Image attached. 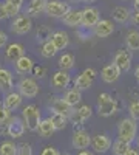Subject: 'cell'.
<instances>
[{"instance_id": "obj_34", "label": "cell", "mask_w": 139, "mask_h": 155, "mask_svg": "<svg viewBox=\"0 0 139 155\" xmlns=\"http://www.w3.org/2000/svg\"><path fill=\"white\" fill-rule=\"evenodd\" d=\"M49 118H51V121H53V124H54V127H56V130H64V129L67 127L68 116L60 115V113H53Z\"/></svg>"}, {"instance_id": "obj_39", "label": "cell", "mask_w": 139, "mask_h": 155, "mask_svg": "<svg viewBox=\"0 0 139 155\" xmlns=\"http://www.w3.org/2000/svg\"><path fill=\"white\" fill-rule=\"evenodd\" d=\"M17 155H33L31 146L27 144V143H22V144L19 146V153H17Z\"/></svg>"}, {"instance_id": "obj_51", "label": "cell", "mask_w": 139, "mask_h": 155, "mask_svg": "<svg viewBox=\"0 0 139 155\" xmlns=\"http://www.w3.org/2000/svg\"><path fill=\"white\" fill-rule=\"evenodd\" d=\"M70 3H79V2H82V0H68Z\"/></svg>"}, {"instance_id": "obj_1", "label": "cell", "mask_w": 139, "mask_h": 155, "mask_svg": "<svg viewBox=\"0 0 139 155\" xmlns=\"http://www.w3.org/2000/svg\"><path fill=\"white\" fill-rule=\"evenodd\" d=\"M137 134V121L133 118H124L118 126V137L127 143H133Z\"/></svg>"}, {"instance_id": "obj_37", "label": "cell", "mask_w": 139, "mask_h": 155, "mask_svg": "<svg viewBox=\"0 0 139 155\" xmlns=\"http://www.w3.org/2000/svg\"><path fill=\"white\" fill-rule=\"evenodd\" d=\"M31 73H33L34 78H37V79H42V78H45V74H46V68L43 65H39V64H34Z\"/></svg>"}, {"instance_id": "obj_44", "label": "cell", "mask_w": 139, "mask_h": 155, "mask_svg": "<svg viewBox=\"0 0 139 155\" xmlns=\"http://www.w3.org/2000/svg\"><path fill=\"white\" fill-rule=\"evenodd\" d=\"M130 20H131V23L134 25V27H139V12H133Z\"/></svg>"}, {"instance_id": "obj_28", "label": "cell", "mask_w": 139, "mask_h": 155, "mask_svg": "<svg viewBox=\"0 0 139 155\" xmlns=\"http://www.w3.org/2000/svg\"><path fill=\"white\" fill-rule=\"evenodd\" d=\"M125 44H127L128 50L137 51L139 50V31L137 30H130L127 37H125Z\"/></svg>"}, {"instance_id": "obj_23", "label": "cell", "mask_w": 139, "mask_h": 155, "mask_svg": "<svg viewBox=\"0 0 139 155\" xmlns=\"http://www.w3.org/2000/svg\"><path fill=\"white\" fill-rule=\"evenodd\" d=\"M16 71L17 73H22V74H25V73H31V70H33V67H34V62H33V59L30 58V56H22L20 59H17L16 62Z\"/></svg>"}, {"instance_id": "obj_50", "label": "cell", "mask_w": 139, "mask_h": 155, "mask_svg": "<svg viewBox=\"0 0 139 155\" xmlns=\"http://www.w3.org/2000/svg\"><path fill=\"white\" fill-rule=\"evenodd\" d=\"M134 76H136V79H139V65H137L136 70H134Z\"/></svg>"}, {"instance_id": "obj_9", "label": "cell", "mask_w": 139, "mask_h": 155, "mask_svg": "<svg viewBox=\"0 0 139 155\" xmlns=\"http://www.w3.org/2000/svg\"><path fill=\"white\" fill-rule=\"evenodd\" d=\"M91 113H93V110H91L90 106H81L79 109H76V110L73 112V115L70 116V120H71L74 129H76V127H81V126L91 116Z\"/></svg>"}, {"instance_id": "obj_11", "label": "cell", "mask_w": 139, "mask_h": 155, "mask_svg": "<svg viewBox=\"0 0 139 155\" xmlns=\"http://www.w3.org/2000/svg\"><path fill=\"white\" fill-rule=\"evenodd\" d=\"M116 65L121 68V71H128L131 68V50H119L115 54V61Z\"/></svg>"}, {"instance_id": "obj_29", "label": "cell", "mask_w": 139, "mask_h": 155, "mask_svg": "<svg viewBox=\"0 0 139 155\" xmlns=\"http://www.w3.org/2000/svg\"><path fill=\"white\" fill-rule=\"evenodd\" d=\"M51 37H53V31L49 27H46V25H40L39 28H37L36 31V39H37V42H48V41H51Z\"/></svg>"}, {"instance_id": "obj_47", "label": "cell", "mask_w": 139, "mask_h": 155, "mask_svg": "<svg viewBox=\"0 0 139 155\" xmlns=\"http://www.w3.org/2000/svg\"><path fill=\"white\" fill-rule=\"evenodd\" d=\"M6 2H11V3H14V5L20 6V8H22V5H23V0H6Z\"/></svg>"}, {"instance_id": "obj_40", "label": "cell", "mask_w": 139, "mask_h": 155, "mask_svg": "<svg viewBox=\"0 0 139 155\" xmlns=\"http://www.w3.org/2000/svg\"><path fill=\"white\" fill-rule=\"evenodd\" d=\"M40 155H60L59 152H57V149L56 147H53V146H46L43 150H42V153Z\"/></svg>"}, {"instance_id": "obj_33", "label": "cell", "mask_w": 139, "mask_h": 155, "mask_svg": "<svg viewBox=\"0 0 139 155\" xmlns=\"http://www.w3.org/2000/svg\"><path fill=\"white\" fill-rule=\"evenodd\" d=\"M131 146H130V143H127V141H124V140H121V138H118L115 143H113V153L115 155H125L128 152V149H130Z\"/></svg>"}, {"instance_id": "obj_15", "label": "cell", "mask_w": 139, "mask_h": 155, "mask_svg": "<svg viewBox=\"0 0 139 155\" xmlns=\"http://www.w3.org/2000/svg\"><path fill=\"white\" fill-rule=\"evenodd\" d=\"M71 82V76L65 70H57L51 78V85L54 88H67Z\"/></svg>"}, {"instance_id": "obj_17", "label": "cell", "mask_w": 139, "mask_h": 155, "mask_svg": "<svg viewBox=\"0 0 139 155\" xmlns=\"http://www.w3.org/2000/svg\"><path fill=\"white\" fill-rule=\"evenodd\" d=\"M91 146H93V149H94L96 152L104 153V152H107L108 149H111V140H110L107 135H104V134H99V135L93 137Z\"/></svg>"}, {"instance_id": "obj_16", "label": "cell", "mask_w": 139, "mask_h": 155, "mask_svg": "<svg viewBox=\"0 0 139 155\" xmlns=\"http://www.w3.org/2000/svg\"><path fill=\"white\" fill-rule=\"evenodd\" d=\"M22 56H25V48H23L22 44H17V42L9 44L6 47V50H5V58L12 64H14L17 59H20Z\"/></svg>"}, {"instance_id": "obj_18", "label": "cell", "mask_w": 139, "mask_h": 155, "mask_svg": "<svg viewBox=\"0 0 139 155\" xmlns=\"http://www.w3.org/2000/svg\"><path fill=\"white\" fill-rule=\"evenodd\" d=\"M64 23L67 27H71V28H77V27H82V9H74L71 8L67 16L62 19Z\"/></svg>"}, {"instance_id": "obj_20", "label": "cell", "mask_w": 139, "mask_h": 155, "mask_svg": "<svg viewBox=\"0 0 139 155\" xmlns=\"http://www.w3.org/2000/svg\"><path fill=\"white\" fill-rule=\"evenodd\" d=\"M12 87H14L12 73L8 68H0V90L8 93V92H12Z\"/></svg>"}, {"instance_id": "obj_10", "label": "cell", "mask_w": 139, "mask_h": 155, "mask_svg": "<svg viewBox=\"0 0 139 155\" xmlns=\"http://www.w3.org/2000/svg\"><path fill=\"white\" fill-rule=\"evenodd\" d=\"M121 68L116 65L115 62H111V64H107V65L102 68V71H100V78H102V81L107 82V84H113V82H116L119 79V76H121Z\"/></svg>"}, {"instance_id": "obj_4", "label": "cell", "mask_w": 139, "mask_h": 155, "mask_svg": "<svg viewBox=\"0 0 139 155\" xmlns=\"http://www.w3.org/2000/svg\"><path fill=\"white\" fill-rule=\"evenodd\" d=\"M17 92L23 98H36L39 95V84L33 78H22L17 84Z\"/></svg>"}, {"instance_id": "obj_56", "label": "cell", "mask_w": 139, "mask_h": 155, "mask_svg": "<svg viewBox=\"0 0 139 155\" xmlns=\"http://www.w3.org/2000/svg\"><path fill=\"white\" fill-rule=\"evenodd\" d=\"M137 82H139V79H137Z\"/></svg>"}, {"instance_id": "obj_21", "label": "cell", "mask_w": 139, "mask_h": 155, "mask_svg": "<svg viewBox=\"0 0 139 155\" xmlns=\"http://www.w3.org/2000/svg\"><path fill=\"white\" fill-rule=\"evenodd\" d=\"M53 44L57 47V50H65L70 44V37H68V33L64 31V30H57L53 33V37H51Z\"/></svg>"}, {"instance_id": "obj_38", "label": "cell", "mask_w": 139, "mask_h": 155, "mask_svg": "<svg viewBox=\"0 0 139 155\" xmlns=\"http://www.w3.org/2000/svg\"><path fill=\"white\" fill-rule=\"evenodd\" d=\"M11 120V110H8L3 102L0 101V123H5V121H9Z\"/></svg>"}, {"instance_id": "obj_6", "label": "cell", "mask_w": 139, "mask_h": 155, "mask_svg": "<svg viewBox=\"0 0 139 155\" xmlns=\"http://www.w3.org/2000/svg\"><path fill=\"white\" fill-rule=\"evenodd\" d=\"M99 20H100V16H99L97 8L87 6V8L82 9V27H84V28L93 30L96 25H97Z\"/></svg>"}, {"instance_id": "obj_14", "label": "cell", "mask_w": 139, "mask_h": 155, "mask_svg": "<svg viewBox=\"0 0 139 155\" xmlns=\"http://www.w3.org/2000/svg\"><path fill=\"white\" fill-rule=\"evenodd\" d=\"M49 109H51L53 113H60V115H65V116H70L73 115L74 109L68 104V102L64 99V98H54L49 104Z\"/></svg>"}, {"instance_id": "obj_42", "label": "cell", "mask_w": 139, "mask_h": 155, "mask_svg": "<svg viewBox=\"0 0 139 155\" xmlns=\"http://www.w3.org/2000/svg\"><path fill=\"white\" fill-rule=\"evenodd\" d=\"M6 42H8V36H6V33L0 30V48L5 47V45H6Z\"/></svg>"}, {"instance_id": "obj_26", "label": "cell", "mask_w": 139, "mask_h": 155, "mask_svg": "<svg viewBox=\"0 0 139 155\" xmlns=\"http://www.w3.org/2000/svg\"><path fill=\"white\" fill-rule=\"evenodd\" d=\"M111 14H113V20L118 22V23H125L127 20L131 19L128 8H125V6H116L115 9H113Z\"/></svg>"}, {"instance_id": "obj_43", "label": "cell", "mask_w": 139, "mask_h": 155, "mask_svg": "<svg viewBox=\"0 0 139 155\" xmlns=\"http://www.w3.org/2000/svg\"><path fill=\"white\" fill-rule=\"evenodd\" d=\"M8 17V12L5 8V3H0V20H5Z\"/></svg>"}, {"instance_id": "obj_41", "label": "cell", "mask_w": 139, "mask_h": 155, "mask_svg": "<svg viewBox=\"0 0 139 155\" xmlns=\"http://www.w3.org/2000/svg\"><path fill=\"white\" fill-rule=\"evenodd\" d=\"M8 132H9V121L0 123V135L5 137V135H8Z\"/></svg>"}, {"instance_id": "obj_36", "label": "cell", "mask_w": 139, "mask_h": 155, "mask_svg": "<svg viewBox=\"0 0 139 155\" xmlns=\"http://www.w3.org/2000/svg\"><path fill=\"white\" fill-rule=\"evenodd\" d=\"M128 112H130V118L133 120H139V99H134L130 102V106H128Z\"/></svg>"}, {"instance_id": "obj_45", "label": "cell", "mask_w": 139, "mask_h": 155, "mask_svg": "<svg viewBox=\"0 0 139 155\" xmlns=\"http://www.w3.org/2000/svg\"><path fill=\"white\" fill-rule=\"evenodd\" d=\"M84 73H85V74H88L90 78H93V79H94L96 74H97V71H96L94 68H85V70H84Z\"/></svg>"}, {"instance_id": "obj_2", "label": "cell", "mask_w": 139, "mask_h": 155, "mask_svg": "<svg viewBox=\"0 0 139 155\" xmlns=\"http://www.w3.org/2000/svg\"><path fill=\"white\" fill-rule=\"evenodd\" d=\"M22 118L25 121V126H27V129L30 132H36L37 129H39V124L42 121L40 118V110L37 106L34 104H30L27 107H23L22 110Z\"/></svg>"}, {"instance_id": "obj_46", "label": "cell", "mask_w": 139, "mask_h": 155, "mask_svg": "<svg viewBox=\"0 0 139 155\" xmlns=\"http://www.w3.org/2000/svg\"><path fill=\"white\" fill-rule=\"evenodd\" d=\"M125 155H139V150H137V149H133V147H130V149H128V152L125 153Z\"/></svg>"}, {"instance_id": "obj_3", "label": "cell", "mask_w": 139, "mask_h": 155, "mask_svg": "<svg viewBox=\"0 0 139 155\" xmlns=\"http://www.w3.org/2000/svg\"><path fill=\"white\" fill-rule=\"evenodd\" d=\"M118 110V102L113 98L110 93H100L97 98V113L99 116H104V118H108V116H113Z\"/></svg>"}, {"instance_id": "obj_5", "label": "cell", "mask_w": 139, "mask_h": 155, "mask_svg": "<svg viewBox=\"0 0 139 155\" xmlns=\"http://www.w3.org/2000/svg\"><path fill=\"white\" fill-rule=\"evenodd\" d=\"M70 5L65 2H59V0H49L46 3V9L45 12L49 17H54V19H64L67 16V12L70 11Z\"/></svg>"}, {"instance_id": "obj_31", "label": "cell", "mask_w": 139, "mask_h": 155, "mask_svg": "<svg viewBox=\"0 0 139 155\" xmlns=\"http://www.w3.org/2000/svg\"><path fill=\"white\" fill-rule=\"evenodd\" d=\"M57 64H59V68L60 70L68 71V70H71L74 67V56L71 53H64V54L59 58V62Z\"/></svg>"}, {"instance_id": "obj_8", "label": "cell", "mask_w": 139, "mask_h": 155, "mask_svg": "<svg viewBox=\"0 0 139 155\" xmlns=\"http://www.w3.org/2000/svg\"><path fill=\"white\" fill-rule=\"evenodd\" d=\"M91 137L88 135V132L82 130V129H79V130H74L73 134V138H71V144L74 149H79V150H84L87 149L88 146L91 144Z\"/></svg>"}, {"instance_id": "obj_30", "label": "cell", "mask_w": 139, "mask_h": 155, "mask_svg": "<svg viewBox=\"0 0 139 155\" xmlns=\"http://www.w3.org/2000/svg\"><path fill=\"white\" fill-rule=\"evenodd\" d=\"M19 153V146L11 140H6L0 143V155H17Z\"/></svg>"}, {"instance_id": "obj_19", "label": "cell", "mask_w": 139, "mask_h": 155, "mask_svg": "<svg viewBox=\"0 0 139 155\" xmlns=\"http://www.w3.org/2000/svg\"><path fill=\"white\" fill-rule=\"evenodd\" d=\"M22 95L19 93V92H8L6 95H5V98H3V106L8 109V110H16V109H19L20 106H22Z\"/></svg>"}, {"instance_id": "obj_35", "label": "cell", "mask_w": 139, "mask_h": 155, "mask_svg": "<svg viewBox=\"0 0 139 155\" xmlns=\"http://www.w3.org/2000/svg\"><path fill=\"white\" fill-rule=\"evenodd\" d=\"M5 8L8 12V17H17L20 14V6L11 3V2H5Z\"/></svg>"}, {"instance_id": "obj_22", "label": "cell", "mask_w": 139, "mask_h": 155, "mask_svg": "<svg viewBox=\"0 0 139 155\" xmlns=\"http://www.w3.org/2000/svg\"><path fill=\"white\" fill-rule=\"evenodd\" d=\"M46 0H30L28 3V16L30 17H37L39 14L45 12L46 9Z\"/></svg>"}, {"instance_id": "obj_24", "label": "cell", "mask_w": 139, "mask_h": 155, "mask_svg": "<svg viewBox=\"0 0 139 155\" xmlns=\"http://www.w3.org/2000/svg\"><path fill=\"white\" fill-rule=\"evenodd\" d=\"M37 132H39V135L42 138H49V137H53V134L56 132V127L51 121V118H45L40 121L39 124V129H37Z\"/></svg>"}, {"instance_id": "obj_52", "label": "cell", "mask_w": 139, "mask_h": 155, "mask_svg": "<svg viewBox=\"0 0 139 155\" xmlns=\"http://www.w3.org/2000/svg\"><path fill=\"white\" fill-rule=\"evenodd\" d=\"M82 2H85V3H94L96 0H82Z\"/></svg>"}, {"instance_id": "obj_54", "label": "cell", "mask_w": 139, "mask_h": 155, "mask_svg": "<svg viewBox=\"0 0 139 155\" xmlns=\"http://www.w3.org/2000/svg\"><path fill=\"white\" fill-rule=\"evenodd\" d=\"M137 147H139V137H137Z\"/></svg>"}, {"instance_id": "obj_12", "label": "cell", "mask_w": 139, "mask_h": 155, "mask_svg": "<svg viewBox=\"0 0 139 155\" xmlns=\"http://www.w3.org/2000/svg\"><path fill=\"white\" fill-rule=\"evenodd\" d=\"M25 130H27V126H25L23 118H19V116H11L8 137L14 138V140H16V138H20V137H23Z\"/></svg>"}, {"instance_id": "obj_48", "label": "cell", "mask_w": 139, "mask_h": 155, "mask_svg": "<svg viewBox=\"0 0 139 155\" xmlns=\"http://www.w3.org/2000/svg\"><path fill=\"white\" fill-rule=\"evenodd\" d=\"M133 9L134 12H139V0H133Z\"/></svg>"}, {"instance_id": "obj_53", "label": "cell", "mask_w": 139, "mask_h": 155, "mask_svg": "<svg viewBox=\"0 0 139 155\" xmlns=\"http://www.w3.org/2000/svg\"><path fill=\"white\" fill-rule=\"evenodd\" d=\"M60 155H70V153H67V152H64V153H60Z\"/></svg>"}, {"instance_id": "obj_13", "label": "cell", "mask_w": 139, "mask_h": 155, "mask_svg": "<svg viewBox=\"0 0 139 155\" xmlns=\"http://www.w3.org/2000/svg\"><path fill=\"white\" fill-rule=\"evenodd\" d=\"M113 31H115V25H113V22L108 20V19H100L97 22V25L93 28V34L96 37H100V39L111 36Z\"/></svg>"}, {"instance_id": "obj_7", "label": "cell", "mask_w": 139, "mask_h": 155, "mask_svg": "<svg viewBox=\"0 0 139 155\" xmlns=\"http://www.w3.org/2000/svg\"><path fill=\"white\" fill-rule=\"evenodd\" d=\"M33 28V22L30 16H17L11 22V31L16 34H27Z\"/></svg>"}, {"instance_id": "obj_27", "label": "cell", "mask_w": 139, "mask_h": 155, "mask_svg": "<svg viewBox=\"0 0 139 155\" xmlns=\"http://www.w3.org/2000/svg\"><path fill=\"white\" fill-rule=\"evenodd\" d=\"M93 82H94V79L93 78H90L88 74H85L84 71L76 78L74 79V87L76 88H79L81 92L82 90H88V88H91V85H93Z\"/></svg>"}, {"instance_id": "obj_32", "label": "cell", "mask_w": 139, "mask_h": 155, "mask_svg": "<svg viewBox=\"0 0 139 155\" xmlns=\"http://www.w3.org/2000/svg\"><path fill=\"white\" fill-rule=\"evenodd\" d=\"M57 47L53 44V41H48V42H45V44H42V50H40V53H42V56L43 58H46V59H51V58H54L56 54H57Z\"/></svg>"}, {"instance_id": "obj_25", "label": "cell", "mask_w": 139, "mask_h": 155, "mask_svg": "<svg viewBox=\"0 0 139 155\" xmlns=\"http://www.w3.org/2000/svg\"><path fill=\"white\" fill-rule=\"evenodd\" d=\"M64 99L68 102L71 107H76L82 101V92H81L79 88H76V87L74 88H70V90H67V93L64 95Z\"/></svg>"}, {"instance_id": "obj_55", "label": "cell", "mask_w": 139, "mask_h": 155, "mask_svg": "<svg viewBox=\"0 0 139 155\" xmlns=\"http://www.w3.org/2000/svg\"><path fill=\"white\" fill-rule=\"evenodd\" d=\"M0 68H2V65H0Z\"/></svg>"}, {"instance_id": "obj_49", "label": "cell", "mask_w": 139, "mask_h": 155, "mask_svg": "<svg viewBox=\"0 0 139 155\" xmlns=\"http://www.w3.org/2000/svg\"><path fill=\"white\" fill-rule=\"evenodd\" d=\"M77 155H93V153H91L90 150H85V149H84V150H81Z\"/></svg>"}]
</instances>
